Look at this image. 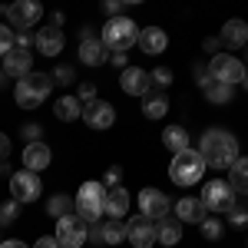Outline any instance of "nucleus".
I'll return each instance as SVG.
<instances>
[{"instance_id": "nucleus-40", "label": "nucleus", "mask_w": 248, "mask_h": 248, "mask_svg": "<svg viewBox=\"0 0 248 248\" xmlns=\"http://www.w3.org/2000/svg\"><path fill=\"white\" fill-rule=\"evenodd\" d=\"M119 179H123V169H119V166H109V169H106V186H119Z\"/></svg>"}, {"instance_id": "nucleus-2", "label": "nucleus", "mask_w": 248, "mask_h": 248, "mask_svg": "<svg viewBox=\"0 0 248 248\" xmlns=\"http://www.w3.org/2000/svg\"><path fill=\"white\" fill-rule=\"evenodd\" d=\"M53 90V77L50 73H27L23 79H17V86H14V99H17V106L23 109H37L40 103L50 96Z\"/></svg>"}, {"instance_id": "nucleus-35", "label": "nucleus", "mask_w": 248, "mask_h": 248, "mask_svg": "<svg viewBox=\"0 0 248 248\" xmlns=\"http://www.w3.org/2000/svg\"><path fill=\"white\" fill-rule=\"evenodd\" d=\"M20 133H23V142L30 146V142H40V136H43V126H40V123H27Z\"/></svg>"}, {"instance_id": "nucleus-37", "label": "nucleus", "mask_w": 248, "mask_h": 248, "mask_svg": "<svg viewBox=\"0 0 248 248\" xmlns=\"http://www.w3.org/2000/svg\"><path fill=\"white\" fill-rule=\"evenodd\" d=\"M123 7H126V3H123V0H106V3H103V10H106V14H109V20L123 17Z\"/></svg>"}, {"instance_id": "nucleus-31", "label": "nucleus", "mask_w": 248, "mask_h": 248, "mask_svg": "<svg viewBox=\"0 0 248 248\" xmlns=\"http://www.w3.org/2000/svg\"><path fill=\"white\" fill-rule=\"evenodd\" d=\"M14 46H17V33H14L7 23H0V57H7Z\"/></svg>"}, {"instance_id": "nucleus-38", "label": "nucleus", "mask_w": 248, "mask_h": 248, "mask_svg": "<svg viewBox=\"0 0 248 248\" xmlns=\"http://www.w3.org/2000/svg\"><path fill=\"white\" fill-rule=\"evenodd\" d=\"M229 222L238 229V225H248V209H232L229 212Z\"/></svg>"}, {"instance_id": "nucleus-27", "label": "nucleus", "mask_w": 248, "mask_h": 248, "mask_svg": "<svg viewBox=\"0 0 248 248\" xmlns=\"http://www.w3.org/2000/svg\"><path fill=\"white\" fill-rule=\"evenodd\" d=\"M179 238H182V225H179L175 218H162V222L155 225V242H159V245L172 248V245H179Z\"/></svg>"}, {"instance_id": "nucleus-32", "label": "nucleus", "mask_w": 248, "mask_h": 248, "mask_svg": "<svg viewBox=\"0 0 248 248\" xmlns=\"http://www.w3.org/2000/svg\"><path fill=\"white\" fill-rule=\"evenodd\" d=\"M199 229H202V238H209V242H218V238H222V222H218L215 215H212V218H205Z\"/></svg>"}, {"instance_id": "nucleus-46", "label": "nucleus", "mask_w": 248, "mask_h": 248, "mask_svg": "<svg viewBox=\"0 0 248 248\" xmlns=\"http://www.w3.org/2000/svg\"><path fill=\"white\" fill-rule=\"evenodd\" d=\"M0 248H27L23 242H17V238H10V242H0Z\"/></svg>"}, {"instance_id": "nucleus-48", "label": "nucleus", "mask_w": 248, "mask_h": 248, "mask_svg": "<svg viewBox=\"0 0 248 248\" xmlns=\"http://www.w3.org/2000/svg\"><path fill=\"white\" fill-rule=\"evenodd\" d=\"M242 86H245V90H248V73H245V79H242Z\"/></svg>"}, {"instance_id": "nucleus-18", "label": "nucleus", "mask_w": 248, "mask_h": 248, "mask_svg": "<svg viewBox=\"0 0 248 248\" xmlns=\"http://www.w3.org/2000/svg\"><path fill=\"white\" fill-rule=\"evenodd\" d=\"M3 73H7V77H17V79H23L27 73H33V53L14 46V50L3 57Z\"/></svg>"}, {"instance_id": "nucleus-21", "label": "nucleus", "mask_w": 248, "mask_h": 248, "mask_svg": "<svg viewBox=\"0 0 248 248\" xmlns=\"http://www.w3.org/2000/svg\"><path fill=\"white\" fill-rule=\"evenodd\" d=\"M139 46H142V53L159 57V53L169 46V37H166L162 27H146V30H139Z\"/></svg>"}, {"instance_id": "nucleus-26", "label": "nucleus", "mask_w": 248, "mask_h": 248, "mask_svg": "<svg viewBox=\"0 0 248 248\" xmlns=\"http://www.w3.org/2000/svg\"><path fill=\"white\" fill-rule=\"evenodd\" d=\"M162 146H166L172 155L186 153V149H189V133H186L182 126H166V133H162Z\"/></svg>"}, {"instance_id": "nucleus-15", "label": "nucleus", "mask_w": 248, "mask_h": 248, "mask_svg": "<svg viewBox=\"0 0 248 248\" xmlns=\"http://www.w3.org/2000/svg\"><path fill=\"white\" fill-rule=\"evenodd\" d=\"M79 63H86V66H103V63H106V46H103L99 37H93L90 27H86L83 37H79Z\"/></svg>"}, {"instance_id": "nucleus-5", "label": "nucleus", "mask_w": 248, "mask_h": 248, "mask_svg": "<svg viewBox=\"0 0 248 248\" xmlns=\"http://www.w3.org/2000/svg\"><path fill=\"white\" fill-rule=\"evenodd\" d=\"M77 202V215L86 222V225H93L103 218V202H106V186L103 182H83L79 186V195L73 199Z\"/></svg>"}, {"instance_id": "nucleus-36", "label": "nucleus", "mask_w": 248, "mask_h": 248, "mask_svg": "<svg viewBox=\"0 0 248 248\" xmlns=\"http://www.w3.org/2000/svg\"><path fill=\"white\" fill-rule=\"evenodd\" d=\"M149 77H153V83H155V86H162V90L172 86V70H169V66H159V70H153Z\"/></svg>"}, {"instance_id": "nucleus-1", "label": "nucleus", "mask_w": 248, "mask_h": 248, "mask_svg": "<svg viewBox=\"0 0 248 248\" xmlns=\"http://www.w3.org/2000/svg\"><path fill=\"white\" fill-rule=\"evenodd\" d=\"M199 155L205 159V169H232L235 159H238V139L229 129H209L202 133L199 142Z\"/></svg>"}, {"instance_id": "nucleus-34", "label": "nucleus", "mask_w": 248, "mask_h": 248, "mask_svg": "<svg viewBox=\"0 0 248 248\" xmlns=\"http://www.w3.org/2000/svg\"><path fill=\"white\" fill-rule=\"evenodd\" d=\"M17 209H20V202H3L0 205V225H10V222H17Z\"/></svg>"}, {"instance_id": "nucleus-23", "label": "nucleus", "mask_w": 248, "mask_h": 248, "mask_svg": "<svg viewBox=\"0 0 248 248\" xmlns=\"http://www.w3.org/2000/svg\"><path fill=\"white\" fill-rule=\"evenodd\" d=\"M222 43L232 46V50H238V46H248V23L245 20H229L225 27H222Z\"/></svg>"}, {"instance_id": "nucleus-44", "label": "nucleus", "mask_w": 248, "mask_h": 248, "mask_svg": "<svg viewBox=\"0 0 248 248\" xmlns=\"http://www.w3.org/2000/svg\"><path fill=\"white\" fill-rule=\"evenodd\" d=\"M30 43H33L30 33H17V46H20V50H30Z\"/></svg>"}, {"instance_id": "nucleus-24", "label": "nucleus", "mask_w": 248, "mask_h": 248, "mask_svg": "<svg viewBox=\"0 0 248 248\" xmlns=\"http://www.w3.org/2000/svg\"><path fill=\"white\" fill-rule=\"evenodd\" d=\"M229 186L235 195H248V155H238L229 169Z\"/></svg>"}, {"instance_id": "nucleus-10", "label": "nucleus", "mask_w": 248, "mask_h": 248, "mask_svg": "<svg viewBox=\"0 0 248 248\" xmlns=\"http://www.w3.org/2000/svg\"><path fill=\"white\" fill-rule=\"evenodd\" d=\"M40 192H43V182H40V175L37 172H30V169H20L10 175V195H14V202H37L40 199Z\"/></svg>"}, {"instance_id": "nucleus-13", "label": "nucleus", "mask_w": 248, "mask_h": 248, "mask_svg": "<svg viewBox=\"0 0 248 248\" xmlns=\"http://www.w3.org/2000/svg\"><path fill=\"white\" fill-rule=\"evenodd\" d=\"M83 119L93 129H109L116 123V109H113V103H106V99L96 96L93 103H83Z\"/></svg>"}, {"instance_id": "nucleus-20", "label": "nucleus", "mask_w": 248, "mask_h": 248, "mask_svg": "<svg viewBox=\"0 0 248 248\" xmlns=\"http://www.w3.org/2000/svg\"><path fill=\"white\" fill-rule=\"evenodd\" d=\"M63 43H66V40H63V30H60V27H43L37 33V50L50 60L57 57V53H63Z\"/></svg>"}, {"instance_id": "nucleus-28", "label": "nucleus", "mask_w": 248, "mask_h": 248, "mask_svg": "<svg viewBox=\"0 0 248 248\" xmlns=\"http://www.w3.org/2000/svg\"><path fill=\"white\" fill-rule=\"evenodd\" d=\"M77 212V202L70 199V195H53L50 202H46V215H53V218H66V215H73Z\"/></svg>"}, {"instance_id": "nucleus-25", "label": "nucleus", "mask_w": 248, "mask_h": 248, "mask_svg": "<svg viewBox=\"0 0 248 248\" xmlns=\"http://www.w3.org/2000/svg\"><path fill=\"white\" fill-rule=\"evenodd\" d=\"M53 113H57L60 123H73L83 116V103H79L77 96H60L57 103H53Z\"/></svg>"}, {"instance_id": "nucleus-45", "label": "nucleus", "mask_w": 248, "mask_h": 248, "mask_svg": "<svg viewBox=\"0 0 248 248\" xmlns=\"http://www.w3.org/2000/svg\"><path fill=\"white\" fill-rule=\"evenodd\" d=\"M113 66H119V70H126V53H113Z\"/></svg>"}, {"instance_id": "nucleus-3", "label": "nucleus", "mask_w": 248, "mask_h": 248, "mask_svg": "<svg viewBox=\"0 0 248 248\" xmlns=\"http://www.w3.org/2000/svg\"><path fill=\"white\" fill-rule=\"evenodd\" d=\"M99 40H103L106 50H113V53H126V50H133V43H139V27H136L129 17L106 20V27H103Z\"/></svg>"}, {"instance_id": "nucleus-16", "label": "nucleus", "mask_w": 248, "mask_h": 248, "mask_svg": "<svg viewBox=\"0 0 248 248\" xmlns=\"http://www.w3.org/2000/svg\"><path fill=\"white\" fill-rule=\"evenodd\" d=\"M90 238L99 242V245H119V242H126V225L123 222H93L90 225Z\"/></svg>"}, {"instance_id": "nucleus-12", "label": "nucleus", "mask_w": 248, "mask_h": 248, "mask_svg": "<svg viewBox=\"0 0 248 248\" xmlns=\"http://www.w3.org/2000/svg\"><path fill=\"white\" fill-rule=\"evenodd\" d=\"M119 86H123V93L126 96H149L153 90V77L142 70V66H126L123 73H119Z\"/></svg>"}, {"instance_id": "nucleus-47", "label": "nucleus", "mask_w": 248, "mask_h": 248, "mask_svg": "<svg viewBox=\"0 0 248 248\" xmlns=\"http://www.w3.org/2000/svg\"><path fill=\"white\" fill-rule=\"evenodd\" d=\"M0 175H14V172H10V166H7V162H0Z\"/></svg>"}, {"instance_id": "nucleus-7", "label": "nucleus", "mask_w": 248, "mask_h": 248, "mask_svg": "<svg viewBox=\"0 0 248 248\" xmlns=\"http://www.w3.org/2000/svg\"><path fill=\"white\" fill-rule=\"evenodd\" d=\"M199 202H202L205 212H212V215H215V212H232L235 209V192H232V186L225 179H212V182L202 186Z\"/></svg>"}, {"instance_id": "nucleus-8", "label": "nucleus", "mask_w": 248, "mask_h": 248, "mask_svg": "<svg viewBox=\"0 0 248 248\" xmlns=\"http://www.w3.org/2000/svg\"><path fill=\"white\" fill-rule=\"evenodd\" d=\"M53 238L60 242V248H83L86 242H90V225L73 212V215H66V218H60V222H57Z\"/></svg>"}, {"instance_id": "nucleus-14", "label": "nucleus", "mask_w": 248, "mask_h": 248, "mask_svg": "<svg viewBox=\"0 0 248 248\" xmlns=\"http://www.w3.org/2000/svg\"><path fill=\"white\" fill-rule=\"evenodd\" d=\"M126 242L133 248H153L155 245V222L146 215H136L133 222H126Z\"/></svg>"}, {"instance_id": "nucleus-17", "label": "nucleus", "mask_w": 248, "mask_h": 248, "mask_svg": "<svg viewBox=\"0 0 248 248\" xmlns=\"http://www.w3.org/2000/svg\"><path fill=\"white\" fill-rule=\"evenodd\" d=\"M209 218V212H205V205L199 202V199H192V195H186V199H179L175 202V222L182 225H202Z\"/></svg>"}, {"instance_id": "nucleus-43", "label": "nucleus", "mask_w": 248, "mask_h": 248, "mask_svg": "<svg viewBox=\"0 0 248 248\" xmlns=\"http://www.w3.org/2000/svg\"><path fill=\"white\" fill-rule=\"evenodd\" d=\"M202 46H205V50H209V53H218V46H222V40L209 37V40H205V43H202Z\"/></svg>"}, {"instance_id": "nucleus-41", "label": "nucleus", "mask_w": 248, "mask_h": 248, "mask_svg": "<svg viewBox=\"0 0 248 248\" xmlns=\"http://www.w3.org/2000/svg\"><path fill=\"white\" fill-rule=\"evenodd\" d=\"M7 155H10V139L7 133H0V162H7Z\"/></svg>"}, {"instance_id": "nucleus-4", "label": "nucleus", "mask_w": 248, "mask_h": 248, "mask_svg": "<svg viewBox=\"0 0 248 248\" xmlns=\"http://www.w3.org/2000/svg\"><path fill=\"white\" fill-rule=\"evenodd\" d=\"M202 175H205V159L199 155V149H186V153H179L175 159H172L169 166V179L175 182V186H195V182H202Z\"/></svg>"}, {"instance_id": "nucleus-11", "label": "nucleus", "mask_w": 248, "mask_h": 248, "mask_svg": "<svg viewBox=\"0 0 248 248\" xmlns=\"http://www.w3.org/2000/svg\"><path fill=\"white\" fill-rule=\"evenodd\" d=\"M169 199H166V192L159 189H142L139 192V212L149 218V222H162L166 215H169Z\"/></svg>"}, {"instance_id": "nucleus-6", "label": "nucleus", "mask_w": 248, "mask_h": 248, "mask_svg": "<svg viewBox=\"0 0 248 248\" xmlns=\"http://www.w3.org/2000/svg\"><path fill=\"white\" fill-rule=\"evenodd\" d=\"M248 66L242 63L238 57H232V53H215L209 63V77L212 83H225V86H242V79H245Z\"/></svg>"}, {"instance_id": "nucleus-22", "label": "nucleus", "mask_w": 248, "mask_h": 248, "mask_svg": "<svg viewBox=\"0 0 248 248\" xmlns=\"http://www.w3.org/2000/svg\"><path fill=\"white\" fill-rule=\"evenodd\" d=\"M103 212H106L113 222H119V218L129 212V192L123 189V186L109 189V192H106V202H103Z\"/></svg>"}, {"instance_id": "nucleus-39", "label": "nucleus", "mask_w": 248, "mask_h": 248, "mask_svg": "<svg viewBox=\"0 0 248 248\" xmlns=\"http://www.w3.org/2000/svg\"><path fill=\"white\" fill-rule=\"evenodd\" d=\"M77 99H79V103H93V99H96V86H93V83H83Z\"/></svg>"}, {"instance_id": "nucleus-19", "label": "nucleus", "mask_w": 248, "mask_h": 248, "mask_svg": "<svg viewBox=\"0 0 248 248\" xmlns=\"http://www.w3.org/2000/svg\"><path fill=\"white\" fill-rule=\"evenodd\" d=\"M50 162H53V153H50L46 142H30V146L23 149V169H30V172H37V175H40Z\"/></svg>"}, {"instance_id": "nucleus-29", "label": "nucleus", "mask_w": 248, "mask_h": 248, "mask_svg": "<svg viewBox=\"0 0 248 248\" xmlns=\"http://www.w3.org/2000/svg\"><path fill=\"white\" fill-rule=\"evenodd\" d=\"M232 93H235V90L225 86V83H209V86H205V99H209L212 106H229Z\"/></svg>"}, {"instance_id": "nucleus-30", "label": "nucleus", "mask_w": 248, "mask_h": 248, "mask_svg": "<svg viewBox=\"0 0 248 248\" xmlns=\"http://www.w3.org/2000/svg\"><path fill=\"white\" fill-rule=\"evenodd\" d=\"M166 113H169V99L166 96H146V103H142V116L146 119H162Z\"/></svg>"}, {"instance_id": "nucleus-9", "label": "nucleus", "mask_w": 248, "mask_h": 248, "mask_svg": "<svg viewBox=\"0 0 248 248\" xmlns=\"http://www.w3.org/2000/svg\"><path fill=\"white\" fill-rule=\"evenodd\" d=\"M0 14L10 20V30L27 33V27H33V23L43 17V7H40L37 0H17V3H10V7H3Z\"/></svg>"}, {"instance_id": "nucleus-33", "label": "nucleus", "mask_w": 248, "mask_h": 248, "mask_svg": "<svg viewBox=\"0 0 248 248\" xmlns=\"http://www.w3.org/2000/svg\"><path fill=\"white\" fill-rule=\"evenodd\" d=\"M50 77H53V83H60V86H70V83H77V70L63 63V66H57V70L50 73Z\"/></svg>"}, {"instance_id": "nucleus-42", "label": "nucleus", "mask_w": 248, "mask_h": 248, "mask_svg": "<svg viewBox=\"0 0 248 248\" xmlns=\"http://www.w3.org/2000/svg\"><path fill=\"white\" fill-rule=\"evenodd\" d=\"M33 248H60V242L53 238V235H43V238H37V245Z\"/></svg>"}]
</instances>
